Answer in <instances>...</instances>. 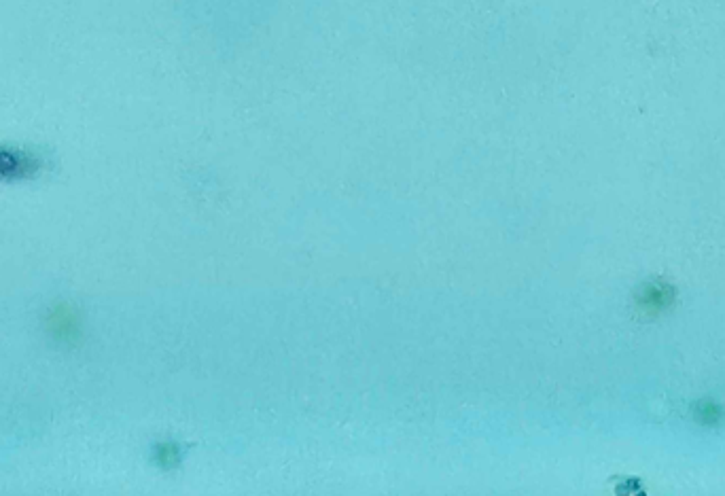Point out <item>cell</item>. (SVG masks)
Listing matches in <instances>:
<instances>
[{"label": "cell", "instance_id": "cell-1", "mask_svg": "<svg viewBox=\"0 0 725 496\" xmlns=\"http://www.w3.org/2000/svg\"><path fill=\"white\" fill-rule=\"evenodd\" d=\"M43 159L32 151L0 147V181L30 179L41 170Z\"/></svg>", "mask_w": 725, "mask_h": 496}]
</instances>
